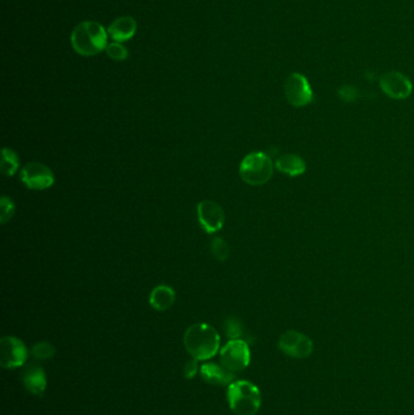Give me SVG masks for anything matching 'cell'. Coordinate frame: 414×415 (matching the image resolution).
I'll list each match as a JSON object with an SVG mask.
<instances>
[{"label":"cell","mask_w":414,"mask_h":415,"mask_svg":"<svg viewBox=\"0 0 414 415\" xmlns=\"http://www.w3.org/2000/svg\"><path fill=\"white\" fill-rule=\"evenodd\" d=\"M183 345L195 360L208 361L220 348V335L207 323H196L185 333Z\"/></svg>","instance_id":"cell-1"},{"label":"cell","mask_w":414,"mask_h":415,"mask_svg":"<svg viewBox=\"0 0 414 415\" xmlns=\"http://www.w3.org/2000/svg\"><path fill=\"white\" fill-rule=\"evenodd\" d=\"M74 51L82 56H95L107 48V32L95 21L79 24L71 35Z\"/></svg>","instance_id":"cell-2"},{"label":"cell","mask_w":414,"mask_h":415,"mask_svg":"<svg viewBox=\"0 0 414 415\" xmlns=\"http://www.w3.org/2000/svg\"><path fill=\"white\" fill-rule=\"evenodd\" d=\"M230 409L236 415H255L262 405V394L251 381L236 380L227 389Z\"/></svg>","instance_id":"cell-3"},{"label":"cell","mask_w":414,"mask_h":415,"mask_svg":"<svg viewBox=\"0 0 414 415\" xmlns=\"http://www.w3.org/2000/svg\"><path fill=\"white\" fill-rule=\"evenodd\" d=\"M273 174L271 158L264 152H253L243 158L240 166L242 180L248 185L262 186L270 181Z\"/></svg>","instance_id":"cell-4"},{"label":"cell","mask_w":414,"mask_h":415,"mask_svg":"<svg viewBox=\"0 0 414 415\" xmlns=\"http://www.w3.org/2000/svg\"><path fill=\"white\" fill-rule=\"evenodd\" d=\"M220 363L232 373L244 371L251 363V350L244 340L235 339L227 342L220 351Z\"/></svg>","instance_id":"cell-5"},{"label":"cell","mask_w":414,"mask_h":415,"mask_svg":"<svg viewBox=\"0 0 414 415\" xmlns=\"http://www.w3.org/2000/svg\"><path fill=\"white\" fill-rule=\"evenodd\" d=\"M28 350L19 337H4L0 340V364L6 369H15L25 364Z\"/></svg>","instance_id":"cell-6"},{"label":"cell","mask_w":414,"mask_h":415,"mask_svg":"<svg viewBox=\"0 0 414 415\" xmlns=\"http://www.w3.org/2000/svg\"><path fill=\"white\" fill-rule=\"evenodd\" d=\"M21 180L30 190L42 191L54 185L55 177L49 166L39 161H30L21 170Z\"/></svg>","instance_id":"cell-7"},{"label":"cell","mask_w":414,"mask_h":415,"mask_svg":"<svg viewBox=\"0 0 414 415\" xmlns=\"http://www.w3.org/2000/svg\"><path fill=\"white\" fill-rule=\"evenodd\" d=\"M278 347L287 356L306 358L314 351V342L310 337L296 330H287L278 340Z\"/></svg>","instance_id":"cell-8"},{"label":"cell","mask_w":414,"mask_h":415,"mask_svg":"<svg viewBox=\"0 0 414 415\" xmlns=\"http://www.w3.org/2000/svg\"><path fill=\"white\" fill-rule=\"evenodd\" d=\"M285 91L288 103L294 107H304L314 100V93L307 79L299 73H293L287 78Z\"/></svg>","instance_id":"cell-9"},{"label":"cell","mask_w":414,"mask_h":415,"mask_svg":"<svg viewBox=\"0 0 414 415\" xmlns=\"http://www.w3.org/2000/svg\"><path fill=\"white\" fill-rule=\"evenodd\" d=\"M198 220L203 230L209 235L217 233L225 224V213L214 200H204L197 206Z\"/></svg>","instance_id":"cell-10"},{"label":"cell","mask_w":414,"mask_h":415,"mask_svg":"<svg viewBox=\"0 0 414 415\" xmlns=\"http://www.w3.org/2000/svg\"><path fill=\"white\" fill-rule=\"evenodd\" d=\"M380 88L389 98L395 100H404L412 93V83L402 74L391 72L380 78Z\"/></svg>","instance_id":"cell-11"},{"label":"cell","mask_w":414,"mask_h":415,"mask_svg":"<svg viewBox=\"0 0 414 415\" xmlns=\"http://www.w3.org/2000/svg\"><path fill=\"white\" fill-rule=\"evenodd\" d=\"M22 381L26 389L33 395L42 396L46 390L48 381L44 369L37 363H30L28 366H26L22 371Z\"/></svg>","instance_id":"cell-12"},{"label":"cell","mask_w":414,"mask_h":415,"mask_svg":"<svg viewBox=\"0 0 414 415\" xmlns=\"http://www.w3.org/2000/svg\"><path fill=\"white\" fill-rule=\"evenodd\" d=\"M199 373L204 381L210 385H230L235 381V373L227 371L225 367L217 363H206L199 368Z\"/></svg>","instance_id":"cell-13"},{"label":"cell","mask_w":414,"mask_h":415,"mask_svg":"<svg viewBox=\"0 0 414 415\" xmlns=\"http://www.w3.org/2000/svg\"><path fill=\"white\" fill-rule=\"evenodd\" d=\"M136 28H138V24L133 17L122 16L109 25L107 33L116 43H123L133 38L136 33Z\"/></svg>","instance_id":"cell-14"},{"label":"cell","mask_w":414,"mask_h":415,"mask_svg":"<svg viewBox=\"0 0 414 415\" xmlns=\"http://www.w3.org/2000/svg\"><path fill=\"white\" fill-rule=\"evenodd\" d=\"M175 292L169 285L161 284L150 294V305L157 311H167L175 303Z\"/></svg>","instance_id":"cell-15"},{"label":"cell","mask_w":414,"mask_h":415,"mask_svg":"<svg viewBox=\"0 0 414 415\" xmlns=\"http://www.w3.org/2000/svg\"><path fill=\"white\" fill-rule=\"evenodd\" d=\"M277 170L281 171L286 175L294 176L303 175L306 171V163L301 157L293 154V153H287L280 157L275 164Z\"/></svg>","instance_id":"cell-16"},{"label":"cell","mask_w":414,"mask_h":415,"mask_svg":"<svg viewBox=\"0 0 414 415\" xmlns=\"http://www.w3.org/2000/svg\"><path fill=\"white\" fill-rule=\"evenodd\" d=\"M19 157L15 152L9 148H3L1 151V161H0V168L1 173L8 177L15 175L19 170Z\"/></svg>","instance_id":"cell-17"},{"label":"cell","mask_w":414,"mask_h":415,"mask_svg":"<svg viewBox=\"0 0 414 415\" xmlns=\"http://www.w3.org/2000/svg\"><path fill=\"white\" fill-rule=\"evenodd\" d=\"M32 356L35 357V360L39 361H46L51 360L55 355V347L48 342H37L35 346L32 347Z\"/></svg>","instance_id":"cell-18"},{"label":"cell","mask_w":414,"mask_h":415,"mask_svg":"<svg viewBox=\"0 0 414 415\" xmlns=\"http://www.w3.org/2000/svg\"><path fill=\"white\" fill-rule=\"evenodd\" d=\"M210 250H212L214 258L219 260V261H225L230 255V248H228L226 240H222L220 237H215L212 240Z\"/></svg>","instance_id":"cell-19"},{"label":"cell","mask_w":414,"mask_h":415,"mask_svg":"<svg viewBox=\"0 0 414 415\" xmlns=\"http://www.w3.org/2000/svg\"><path fill=\"white\" fill-rule=\"evenodd\" d=\"M15 214V204L9 197H1L0 200V222L6 224L8 221L12 219V216Z\"/></svg>","instance_id":"cell-20"},{"label":"cell","mask_w":414,"mask_h":415,"mask_svg":"<svg viewBox=\"0 0 414 415\" xmlns=\"http://www.w3.org/2000/svg\"><path fill=\"white\" fill-rule=\"evenodd\" d=\"M106 53L114 61H124L128 59L129 56L128 50L125 49L120 43H116V42L107 45Z\"/></svg>","instance_id":"cell-21"},{"label":"cell","mask_w":414,"mask_h":415,"mask_svg":"<svg viewBox=\"0 0 414 415\" xmlns=\"http://www.w3.org/2000/svg\"><path fill=\"white\" fill-rule=\"evenodd\" d=\"M225 330H226L227 337L231 340L240 339L242 335V324L236 318H228L225 322Z\"/></svg>","instance_id":"cell-22"},{"label":"cell","mask_w":414,"mask_h":415,"mask_svg":"<svg viewBox=\"0 0 414 415\" xmlns=\"http://www.w3.org/2000/svg\"><path fill=\"white\" fill-rule=\"evenodd\" d=\"M198 373V361L197 360H190L188 363L183 367V376L186 379H192Z\"/></svg>","instance_id":"cell-23"},{"label":"cell","mask_w":414,"mask_h":415,"mask_svg":"<svg viewBox=\"0 0 414 415\" xmlns=\"http://www.w3.org/2000/svg\"><path fill=\"white\" fill-rule=\"evenodd\" d=\"M339 95L345 101H355L356 98H357V91H356L355 89L350 88V87H345V88L341 89V91H339Z\"/></svg>","instance_id":"cell-24"}]
</instances>
